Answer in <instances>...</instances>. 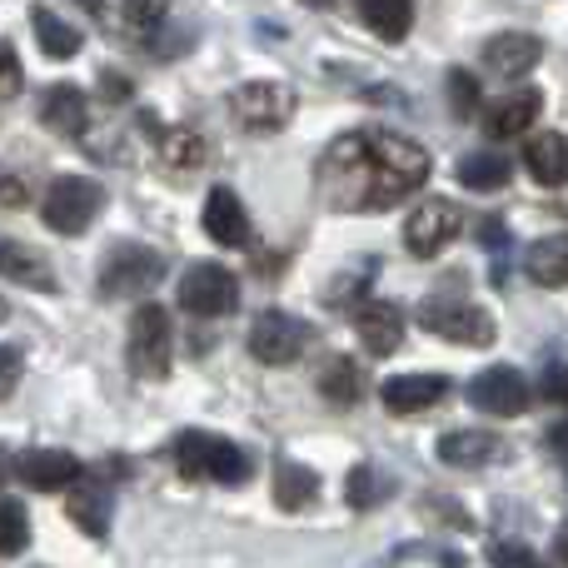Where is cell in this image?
<instances>
[{
  "label": "cell",
  "mask_w": 568,
  "mask_h": 568,
  "mask_svg": "<svg viewBox=\"0 0 568 568\" xmlns=\"http://www.w3.org/2000/svg\"><path fill=\"white\" fill-rule=\"evenodd\" d=\"M165 16H170V0H125L120 6V20H125V30L135 40H150L160 26H165Z\"/></svg>",
  "instance_id": "cell-31"
},
{
  "label": "cell",
  "mask_w": 568,
  "mask_h": 568,
  "mask_svg": "<svg viewBox=\"0 0 568 568\" xmlns=\"http://www.w3.org/2000/svg\"><path fill=\"white\" fill-rule=\"evenodd\" d=\"M30 544V519L16 499H0V559L20 554Z\"/></svg>",
  "instance_id": "cell-32"
},
{
  "label": "cell",
  "mask_w": 568,
  "mask_h": 568,
  "mask_svg": "<svg viewBox=\"0 0 568 568\" xmlns=\"http://www.w3.org/2000/svg\"><path fill=\"white\" fill-rule=\"evenodd\" d=\"M524 165H529V175L539 180V185H549V190L568 185V135H559V130L534 135L529 145H524Z\"/></svg>",
  "instance_id": "cell-21"
},
{
  "label": "cell",
  "mask_w": 568,
  "mask_h": 568,
  "mask_svg": "<svg viewBox=\"0 0 568 568\" xmlns=\"http://www.w3.org/2000/svg\"><path fill=\"white\" fill-rule=\"evenodd\" d=\"M30 26H36V40H40V50H45L50 60H70V55H80V45H85V36H80L70 20H60L50 6L30 10Z\"/></svg>",
  "instance_id": "cell-23"
},
{
  "label": "cell",
  "mask_w": 568,
  "mask_h": 568,
  "mask_svg": "<svg viewBox=\"0 0 568 568\" xmlns=\"http://www.w3.org/2000/svg\"><path fill=\"white\" fill-rule=\"evenodd\" d=\"M544 60V40L539 36H524V30H504L484 45V65L494 75H529L534 65Z\"/></svg>",
  "instance_id": "cell-17"
},
{
  "label": "cell",
  "mask_w": 568,
  "mask_h": 568,
  "mask_svg": "<svg viewBox=\"0 0 568 568\" xmlns=\"http://www.w3.org/2000/svg\"><path fill=\"white\" fill-rule=\"evenodd\" d=\"M444 85H449V110L459 120H469L474 110H479V80H474L469 70H449V80H444Z\"/></svg>",
  "instance_id": "cell-33"
},
{
  "label": "cell",
  "mask_w": 568,
  "mask_h": 568,
  "mask_svg": "<svg viewBox=\"0 0 568 568\" xmlns=\"http://www.w3.org/2000/svg\"><path fill=\"white\" fill-rule=\"evenodd\" d=\"M314 344V324L310 320H294L284 310H265L250 329V354L260 364H294L304 349Z\"/></svg>",
  "instance_id": "cell-9"
},
{
  "label": "cell",
  "mask_w": 568,
  "mask_h": 568,
  "mask_svg": "<svg viewBox=\"0 0 568 568\" xmlns=\"http://www.w3.org/2000/svg\"><path fill=\"white\" fill-rule=\"evenodd\" d=\"M320 394L329 404H354L364 394V379H359V364L354 359H329L320 369Z\"/></svg>",
  "instance_id": "cell-30"
},
{
  "label": "cell",
  "mask_w": 568,
  "mask_h": 568,
  "mask_svg": "<svg viewBox=\"0 0 568 568\" xmlns=\"http://www.w3.org/2000/svg\"><path fill=\"white\" fill-rule=\"evenodd\" d=\"M479 235H484V245L494 250V284H504V250H509V230H504L499 215H484Z\"/></svg>",
  "instance_id": "cell-35"
},
{
  "label": "cell",
  "mask_w": 568,
  "mask_h": 568,
  "mask_svg": "<svg viewBox=\"0 0 568 568\" xmlns=\"http://www.w3.org/2000/svg\"><path fill=\"white\" fill-rule=\"evenodd\" d=\"M0 280L26 284V290H40V294L60 290V280H55V270H50V260L40 255V250L20 245V240H0Z\"/></svg>",
  "instance_id": "cell-18"
},
{
  "label": "cell",
  "mask_w": 568,
  "mask_h": 568,
  "mask_svg": "<svg viewBox=\"0 0 568 568\" xmlns=\"http://www.w3.org/2000/svg\"><path fill=\"white\" fill-rule=\"evenodd\" d=\"M16 474L30 484V489L50 494V489H70L85 469H80V459L75 454H65V449H26L16 459Z\"/></svg>",
  "instance_id": "cell-14"
},
{
  "label": "cell",
  "mask_w": 568,
  "mask_h": 568,
  "mask_svg": "<svg viewBox=\"0 0 568 568\" xmlns=\"http://www.w3.org/2000/svg\"><path fill=\"white\" fill-rule=\"evenodd\" d=\"M125 359L135 379H165L170 359H175V329H170V314L160 304H140L135 320H130V344H125Z\"/></svg>",
  "instance_id": "cell-3"
},
{
  "label": "cell",
  "mask_w": 568,
  "mask_h": 568,
  "mask_svg": "<svg viewBox=\"0 0 568 568\" xmlns=\"http://www.w3.org/2000/svg\"><path fill=\"white\" fill-rule=\"evenodd\" d=\"M40 120H45L55 135L80 140L90 130V100L80 85H50L45 90V105H40Z\"/></svg>",
  "instance_id": "cell-20"
},
{
  "label": "cell",
  "mask_w": 568,
  "mask_h": 568,
  "mask_svg": "<svg viewBox=\"0 0 568 568\" xmlns=\"http://www.w3.org/2000/svg\"><path fill=\"white\" fill-rule=\"evenodd\" d=\"M549 449H554V454H559V459L568 464V419H559V424H554V429H549Z\"/></svg>",
  "instance_id": "cell-40"
},
{
  "label": "cell",
  "mask_w": 568,
  "mask_h": 568,
  "mask_svg": "<svg viewBox=\"0 0 568 568\" xmlns=\"http://www.w3.org/2000/svg\"><path fill=\"white\" fill-rule=\"evenodd\" d=\"M20 369H26V354L16 344H0V399H10L20 384Z\"/></svg>",
  "instance_id": "cell-37"
},
{
  "label": "cell",
  "mask_w": 568,
  "mask_h": 568,
  "mask_svg": "<svg viewBox=\"0 0 568 568\" xmlns=\"http://www.w3.org/2000/svg\"><path fill=\"white\" fill-rule=\"evenodd\" d=\"M359 16L379 40H404L414 26V0H359Z\"/></svg>",
  "instance_id": "cell-28"
},
{
  "label": "cell",
  "mask_w": 568,
  "mask_h": 568,
  "mask_svg": "<svg viewBox=\"0 0 568 568\" xmlns=\"http://www.w3.org/2000/svg\"><path fill=\"white\" fill-rule=\"evenodd\" d=\"M180 310L200 320H225L240 310V280L225 265H190L180 280Z\"/></svg>",
  "instance_id": "cell-8"
},
{
  "label": "cell",
  "mask_w": 568,
  "mask_h": 568,
  "mask_svg": "<svg viewBox=\"0 0 568 568\" xmlns=\"http://www.w3.org/2000/svg\"><path fill=\"white\" fill-rule=\"evenodd\" d=\"M504 454H509V444L489 429H454L439 439V459L449 469H484V464L504 459Z\"/></svg>",
  "instance_id": "cell-16"
},
{
  "label": "cell",
  "mask_w": 568,
  "mask_h": 568,
  "mask_svg": "<svg viewBox=\"0 0 568 568\" xmlns=\"http://www.w3.org/2000/svg\"><path fill=\"white\" fill-rule=\"evenodd\" d=\"M539 115H544V95H539V90H514V95L494 100V105L484 110V135H489V140L529 135Z\"/></svg>",
  "instance_id": "cell-12"
},
{
  "label": "cell",
  "mask_w": 568,
  "mask_h": 568,
  "mask_svg": "<svg viewBox=\"0 0 568 568\" xmlns=\"http://www.w3.org/2000/svg\"><path fill=\"white\" fill-rule=\"evenodd\" d=\"M100 90H110L115 100H130V85H125L120 75H100Z\"/></svg>",
  "instance_id": "cell-41"
},
{
  "label": "cell",
  "mask_w": 568,
  "mask_h": 568,
  "mask_svg": "<svg viewBox=\"0 0 568 568\" xmlns=\"http://www.w3.org/2000/svg\"><path fill=\"white\" fill-rule=\"evenodd\" d=\"M509 160L499 155V150H474V155L459 160V180L464 190H479V195H489V190H504L509 185Z\"/></svg>",
  "instance_id": "cell-27"
},
{
  "label": "cell",
  "mask_w": 568,
  "mask_h": 568,
  "mask_svg": "<svg viewBox=\"0 0 568 568\" xmlns=\"http://www.w3.org/2000/svg\"><path fill=\"white\" fill-rule=\"evenodd\" d=\"M30 200V190H26V180L20 175H0V205H10V210H20Z\"/></svg>",
  "instance_id": "cell-39"
},
{
  "label": "cell",
  "mask_w": 568,
  "mask_h": 568,
  "mask_svg": "<svg viewBox=\"0 0 568 568\" xmlns=\"http://www.w3.org/2000/svg\"><path fill=\"white\" fill-rule=\"evenodd\" d=\"M354 329H359L364 349L384 359V354H394L399 349V339H404V314H399V304L394 300H369L359 310V320H354Z\"/></svg>",
  "instance_id": "cell-19"
},
{
  "label": "cell",
  "mask_w": 568,
  "mask_h": 568,
  "mask_svg": "<svg viewBox=\"0 0 568 568\" xmlns=\"http://www.w3.org/2000/svg\"><path fill=\"white\" fill-rule=\"evenodd\" d=\"M389 494H394V479L379 469V464H369V459L354 464L349 479H344V499H349V509H359V514L364 509H379Z\"/></svg>",
  "instance_id": "cell-26"
},
{
  "label": "cell",
  "mask_w": 568,
  "mask_h": 568,
  "mask_svg": "<svg viewBox=\"0 0 568 568\" xmlns=\"http://www.w3.org/2000/svg\"><path fill=\"white\" fill-rule=\"evenodd\" d=\"M20 85H26V75H20L16 45H10V40H0V100H16Z\"/></svg>",
  "instance_id": "cell-36"
},
{
  "label": "cell",
  "mask_w": 568,
  "mask_h": 568,
  "mask_svg": "<svg viewBox=\"0 0 568 568\" xmlns=\"http://www.w3.org/2000/svg\"><path fill=\"white\" fill-rule=\"evenodd\" d=\"M175 469L185 479H210V484H245L250 479V454L240 444L220 439V434L205 429H185L175 439Z\"/></svg>",
  "instance_id": "cell-2"
},
{
  "label": "cell",
  "mask_w": 568,
  "mask_h": 568,
  "mask_svg": "<svg viewBox=\"0 0 568 568\" xmlns=\"http://www.w3.org/2000/svg\"><path fill=\"white\" fill-rule=\"evenodd\" d=\"M0 479H6V454H0Z\"/></svg>",
  "instance_id": "cell-45"
},
{
  "label": "cell",
  "mask_w": 568,
  "mask_h": 568,
  "mask_svg": "<svg viewBox=\"0 0 568 568\" xmlns=\"http://www.w3.org/2000/svg\"><path fill=\"white\" fill-rule=\"evenodd\" d=\"M444 394H449L444 374H394V379H384L379 399H384V409H394V414H424L429 404H439Z\"/></svg>",
  "instance_id": "cell-15"
},
{
  "label": "cell",
  "mask_w": 568,
  "mask_h": 568,
  "mask_svg": "<svg viewBox=\"0 0 568 568\" xmlns=\"http://www.w3.org/2000/svg\"><path fill=\"white\" fill-rule=\"evenodd\" d=\"M489 564L494 568H544L539 554L524 549V544H514V539H494L489 544Z\"/></svg>",
  "instance_id": "cell-34"
},
{
  "label": "cell",
  "mask_w": 568,
  "mask_h": 568,
  "mask_svg": "<svg viewBox=\"0 0 568 568\" xmlns=\"http://www.w3.org/2000/svg\"><path fill=\"white\" fill-rule=\"evenodd\" d=\"M65 514L90 534V539H105L110 534V489L80 474L75 489H70V499H65Z\"/></svg>",
  "instance_id": "cell-22"
},
{
  "label": "cell",
  "mask_w": 568,
  "mask_h": 568,
  "mask_svg": "<svg viewBox=\"0 0 568 568\" xmlns=\"http://www.w3.org/2000/svg\"><path fill=\"white\" fill-rule=\"evenodd\" d=\"M419 324L434 339H449V344H474V349L494 344V314H484L469 300H424Z\"/></svg>",
  "instance_id": "cell-7"
},
{
  "label": "cell",
  "mask_w": 568,
  "mask_h": 568,
  "mask_svg": "<svg viewBox=\"0 0 568 568\" xmlns=\"http://www.w3.org/2000/svg\"><path fill=\"white\" fill-rule=\"evenodd\" d=\"M6 314H10V304H6V300H0V320H6Z\"/></svg>",
  "instance_id": "cell-43"
},
{
  "label": "cell",
  "mask_w": 568,
  "mask_h": 568,
  "mask_svg": "<svg viewBox=\"0 0 568 568\" xmlns=\"http://www.w3.org/2000/svg\"><path fill=\"white\" fill-rule=\"evenodd\" d=\"M539 394H544L549 404H568V364H549V369H544Z\"/></svg>",
  "instance_id": "cell-38"
},
{
  "label": "cell",
  "mask_w": 568,
  "mask_h": 568,
  "mask_svg": "<svg viewBox=\"0 0 568 568\" xmlns=\"http://www.w3.org/2000/svg\"><path fill=\"white\" fill-rule=\"evenodd\" d=\"M105 205V185L100 180H85V175H60L45 195V225L55 235H85L90 220L100 215Z\"/></svg>",
  "instance_id": "cell-5"
},
{
  "label": "cell",
  "mask_w": 568,
  "mask_h": 568,
  "mask_svg": "<svg viewBox=\"0 0 568 568\" xmlns=\"http://www.w3.org/2000/svg\"><path fill=\"white\" fill-rule=\"evenodd\" d=\"M554 554H559V564L568 568V529H559V539H554Z\"/></svg>",
  "instance_id": "cell-42"
},
{
  "label": "cell",
  "mask_w": 568,
  "mask_h": 568,
  "mask_svg": "<svg viewBox=\"0 0 568 568\" xmlns=\"http://www.w3.org/2000/svg\"><path fill=\"white\" fill-rule=\"evenodd\" d=\"M155 150H160V165L165 170H200L210 155L205 140H200L195 130H160Z\"/></svg>",
  "instance_id": "cell-29"
},
{
  "label": "cell",
  "mask_w": 568,
  "mask_h": 568,
  "mask_svg": "<svg viewBox=\"0 0 568 568\" xmlns=\"http://www.w3.org/2000/svg\"><path fill=\"white\" fill-rule=\"evenodd\" d=\"M304 6H329V0H304Z\"/></svg>",
  "instance_id": "cell-44"
},
{
  "label": "cell",
  "mask_w": 568,
  "mask_h": 568,
  "mask_svg": "<svg viewBox=\"0 0 568 568\" xmlns=\"http://www.w3.org/2000/svg\"><path fill=\"white\" fill-rule=\"evenodd\" d=\"M459 230H464V210L454 205V200H424V205L404 220V245H409V255L434 260L444 245L459 240Z\"/></svg>",
  "instance_id": "cell-10"
},
{
  "label": "cell",
  "mask_w": 568,
  "mask_h": 568,
  "mask_svg": "<svg viewBox=\"0 0 568 568\" xmlns=\"http://www.w3.org/2000/svg\"><path fill=\"white\" fill-rule=\"evenodd\" d=\"M314 494H320V474L304 469V464H294V459H275V499H280V509H290V514L310 509Z\"/></svg>",
  "instance_id": "cell-25"
},
{
  "label": "cell",
  "mask_w": 568,
  "mask_h": 568,
  "mask_svg": "<svg viewBox=\"0 0 568 568\" xmlns=\"http://www.w3.org/2000/svg\"><path fill=\"white\" fill-rule=\"evenodd\" d=\"M469 399H474V409L494 414V419H514V414L529 409L534 389H529V379H524L519 369H509V364H494V369L474 374Z\"/></svg>",
  "instance_id": "cell-11"
},
{
  "label": "cell",
  "mask_w": 568,
  "mask_h": 568,
  "mask_svg": "<svg viewBox=\"0 0 568 568\" xmlns=\"http://www.w3.org/2000/svg\"><path fill=\"white\" fill-rule=\"evenodd\" d=\"M429 170V150L414 145L399 130H349V135H334L320 155L314 190L329 210L364 215V210H389L419 195Z\"/></svg>",
  "instance_id": "cell-1"
},
{
  "label": "cell",
  "mask_w": 568,
  "mask_h": 568,
  "mask_svg": "<svg viewBox=\"0 0 568 568\" xmlns=\"http://www.w3.org/2000/svg\"><path fill=\"white\" fill-rule=\"evenodd\" d=\"M524 270H529V280L544 284V290H559V284H568V235L534 240Z\"/></svg>",
  "instance_id": "cell-24"
},
{
  "label": "cell",
  "mask_w": 568,
  "mask_h": 568,
  "mask_svg": "<svg viewBox=\"0 0 568 568\" xmlns=\"http://www.w3.org/2000/svg\"><path fill=\"white\" fill-rule=\"evenodd\" d=\"M230 110H235V120L245 130L275 135V130H284L294 120L300 100H294V85H284V80H250V85H240L230 95Z\"/></svg>",
  "instance_id": "cell-4"
},
{
  "label": "cell",
  "mask_w": 568,
  "mask_h": 568,
  "mask_svg": "<svg viewBox=\"0 0 568 568\" xmlns=\"http://www.w3.org/2000/svg\"><path fill=\"white\" fill-rule=\"evenodd\" d=\"M165 280V260L145 245H115L100 270V294L105 300H140Z\"/></svg>",
  "instance_id": "cell-6"
},
{
  "label": "cell",
  "mask_w": 568,
  "mask_h": 568,
  "mask_svg": "<svg viewBox=\"0 0 568 568\" xmlns=\"http://www.w3.org/2000/svg\"><path fill=\"white\" fill-rule=\"evenodd\" d=\"M205 235L225 250L250 245V215H245V205H240V195L230 185H215L205 195Z\"/></svg>",
  "instance_id": "cell-13"
},
{
  "label": "cell",
  "mask_w": 568,
  "mask_h": 568,
  "mask_svg": "<svg viewBox=\"0 0 568 568\" xmlns=\"http://www.w3.org/2000/svg\"><path fill=\"white\" fill-rule=\"evenodd\" d=\"M80 6H90V10H95V0H80Z\"/></svg>",
  "instance_id": "cell-46"
}]
</instances>
